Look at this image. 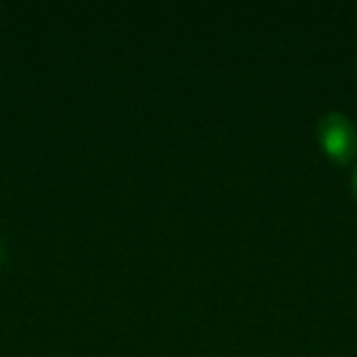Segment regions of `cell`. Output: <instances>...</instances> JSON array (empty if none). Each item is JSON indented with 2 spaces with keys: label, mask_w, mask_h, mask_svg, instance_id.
<instances>
[{
  "label": "cell",
  "mask_w": 357,
  "mask_h": 357,
  "mask_svg": "<svg viewBox=\"0 0 357 357\" xmlns=\"http://www.w3.org/2000/svg\"><path fill=\"white\" fill-rule=\"evenodd\" d=\"M355 74H357V61H355Z\"/></svg>",
  "instance_id": "obj_3"
},
{
  "label": "cell",
  "mask_w": 357,
  "mask_h": 357,
  "mask_svg": "<svg viewBox=\"0 0 357 357\" xmlns=\"http://www.w3.org/2000/svg\"><path fill=\"white\" fill-rule=\"evenodd\" d=\"M318 142L323 152L337 164H350L357 154V130L345 113L331 110L316 125Z\"/></svg>",
  "instance_id": "obj_1"
},
{
  "label": "cell",
  "mask_w": 357,
  "mask_h": 357,
  "mask_svg": "<svg viewBox=\"0 0 357 357\" xmlns=\"http://www.w3.org/2000/svg\"><path fill=\"white\" fill-rule=\"evenodd\" d=\"M352 191H355V196H357V169H355V176H352Z\"/></svg>",
  "instance_id": "obj_2"
}]
</instances>
